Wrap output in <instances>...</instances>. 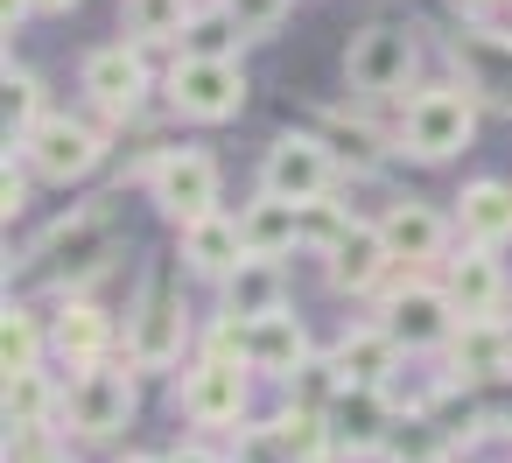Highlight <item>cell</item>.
<instances>
[{
    "label": "cell",
    "mask_w": 512,
    "mask_h": 463,
    "mask_svg": "<svg viewBox=\"0 0 512 463\" xmlns=\"http://www.w3.org/2000/svg\"><path fill=\"white\" fill-rule=\"evenodd\" d=\"M197 8L204 0H120V22H127L134 43H183Z\"/></svg>",
    "instance_id": "obj_30"
},
{
    "label": "cell",
    "mask_w": 512,
    "mask_h": 463,
    "mask_svg": "<svg viewBox=\"0 0 512 463\" xmlns=\"http://www.w3.org/2000/svg\"><path fill=\"white\" fill-rule=\"evenodd\" d=\"M400 337L379 323V316H365V323H351L344 337H337V365H344V379L351 386H386L393 372H400Z\"/></svg>",
    "instance_id": "obj_24"
},
{
    "label": "cell",
    "mask_w": 512,
    "mask_h": 463,
    "mask_svg": "<svg viewBox=\"0 0 512 463\" xmlns=\"http://www.w3.org/2000/svg\"><path fill=\"white\" fill-rule=\"evenodd\" d=\"M78 0H36V15H71Z\"/></svg>",
    "instance_id": "obj_37"
},
{
    "label": "cell",
    "mask_w": 512,
    "mask_h": 463,
    "mask_svg": "<svg viewBox=\"0 0 512 463\" xmlns=\"http://www.w3.org/2000/svg\"><path fill=\"white\" fill-rule=\"evenodd\" d=\"M505 316H512V309H505Z\"/></svg>",
    "instance_id": "obj_42"
},
{
    "label": "cell",
    "mask_w": 512,
    "mask_h": 463,
    "mask_svg": "<svg viewBox=\"0 0 512 463\" xmlns=\"http://www.w3.org/2000/svg\"><path fill=\"white\" fill-rule=\"evenodd\" d=\"M176 407L190 428L218 435V428H246V407H253V365L246 358H218V351H197L176 379Z\"/></svg>",
    "instance_id": "obj_6"
},
{
    "label": "cell",
    "mask_w": 512,
    "mask_h": 463,
    "mask_svg": "<svg viewBox=\"0 0 512 463\" xmlns=\"http://www.w3.org/2000/svg\"><path fill=\"white\" fill-rule=\"evenodd\" d=\"M0 365H8V372L50 365V323L29 302H8V316H0Z\"/></svg>",
    "instance_id": "obj_29"
},
{
    "label": "cell",
    "mask_w": 512,
    "mask_h": 463,
    "mask_svg": "<svg viewBox=\"0 0 512 463\" xmlns=\"http://www.w3.org/2000/svg\"><path fill=\"white\" fill-rule=\"evenodd\" d=\"M505 36H512V22H505Z\"/></svg>",
    "instance_id": "obj_41"
},
{
    "label": "cell",
    "mask_w": 512,
    "mask_h": 463,
    "mask_svg": "<svg viewBox=\"0 0 512 463\" xmlns=\"http://www.w3.org/2000/svg\"><path fill=\"white\" fill-rule=\"evenodd\" d=\"M113 253H120V211L106 197H92V204L64 211L57 225H43L15 274L22 281H50L57 295H71V288H92L113 267Z\"/></svg>",
    "instance_id": "obj_1"
},
{
    "label": "cell",
    "mask_w": 512,
    "mask_h": 463,
    "mask_svg": "<svg viewBox=\"0 0 512 463\" xmlns=\"http://www.w3.org/2000/svg\"><path fill=\"white\" fill-rule=\"evenodd\" d=\"M477 92L463 78H435V85H414L400 99V120H393V148L407 162H456L470 141H477Z\"/></svg>",
    "instance_id": "obj_2"
},
{
    "label": "cell",
    "mask_w": 512,
    "mask_h": 463,
    "mask_svg": "<svg viewBox=\"0 0 512 463\" xmlns=\"http://www.w3.org/2000/svg\"><path fill=\"white\" fill-rule=\"evenodd\" d=\"M169 463H225V456H211V449H204V442H190V449H176V456H169Z\"/></svg>",
    "instance_id": "obj_36"
},
{
    "label": "cell",
    "mask_w": 512,
    "mask_h": 463,
    "mask_svg": "<svg viewBox=\"0 0 512 463\" xmlns=\"http://www.w3.org/2000/svg\"><path fill=\"white\" fill-rule=\"evenodd\" d=\"M344 183V169H337V155H330V141L316 134V127H288V134H274L267 141V155H260V190H274V197H295V204H316V197H330Z\"/></svg>",
    "instance_id": "obj_11"
},
{
    "label": "cell",
    "mask_w": 512,
    "mask_h": 463,
    "mask_svg": "<svg viewBox=\"0 0 512 463\" xmlns=\"http://www.w3.org/2000/svg\"><path fill=\"white\" fill-rule=\"evenodd\" d=\"M316 134L330 141V155H337V169H344V176H379V169H386V155H400V148H393V134H379V127H365V120H344V113H330Z\"/></svg>",
    "instance_id": "obj_26"
},
{
    "label": "cell",
    "mask_w": 512,
    "mask_h": 463,
    "mask_svg": "<svg viewBox=\"0 0 512 463\" xmlns=\"http://www.w3.org/2000/svg\"><path fill=\"white\" fill-rule=\"evenodd\" d=\"M218 8L246 29V36H274L281 22H288V8H295V0H218Z\"/></svg>",
    "instance_id": "obj_33"
},
{
    "label": "cell",
    "mask_w": 512,
    "mask_h": 463,
    "mask_svg": "<svg viewBox=\"0 0 512 463\" xmlns=\"http://www.w3.org/2000/svg\"><path fill=\"white\" fill-rule=\"evenodd\" d=\"M323 421H330L337 456H379L386 435H393V421H400V400H393L386 386H351V379H344V393L330 400Z\"/></svg>",
    "instance_id": "obj_14"
},
{
    "label": "cell",
    "mask_w": 512,
    "mask_h": 463,
    "mask_svg": "<svg viewBox=\"0 0 512 463\" xmlns=\"http://www.w3.org/2000/svg\"><path fill=\"white\" fill-rule=\"evenodd\" d=\"M113 344H120V330H113V316H106L85 288L57 295V309H50V358H64V365L78 372V365L106 358Z\"/></svg>",
    "instance_id": "obj_18"
},
{
    "label": "cell",
    "mask_w": 512,
    "mask_h": 463,
    "mask_svg": "<svg viewBox=\"0 0 512 463\" xmlns=\"http://www.w3.org/2000/svg\"><path fill=\"white\" fill-rule=\"evenodd\" d=\"M442 288H449L456 316H505L512 309V281L498 267V246H477V239H463V253L442 260Z\"/></svg>",
    "instance_id": "obj_15"
},
{
    "label": "cell",
    "mask_w": 512,
    "mask_h": 463,
    "mask_svg": "<svg viewBox=\"0 0 512 463\" xmlns=\"http://www.w3.org/2000/svg\"><path fill=\"white\" fill-rule=\"evenodd\" d=\"M316 260H323V281H330L337 295H379V288H386V274L400 267V260H393V246H386V232H379V218H372V225H365V218H351V225L316 253Z\"/></svg>",
    "instance_id": "obj_13"
},
{
    "label": "cell",
    "mask_w": 512,
    "mask_h": 463,
    "mask_svg": "<svg viewBox=\"0 0 512 463\" xmlns=\"http://www.w3.org/2000/svg\"><path fill=\"white\" fill-rule=\"evenodd\" d=\"M253 36L218 8V0H204V8L190 15V29H183V43H176V57H239Z\"/></svg>",
    "instance_id": "obj_32"
},
{
    "label": "cell",
    "mask_w": 512,
    "mask_h": 463,
    "mask_svg": "<svg viewBox=\"0 0 512 463\" xmlns=\"http://www.w3.org/2000/svg\"><path fill=\"white\" fill-rule=\"evenodd\" d=\"M302 211H309V204H295V197H274V190L246 197V204H239L246 253H267V260H288V253H302Z\"/></svg>",
    "instance_id": "obj_21"
},
{
    "label": "cell",
    "mask_w": 512,
    "mask_h": 463,
    "mask_svg": "<svg viewBox=\"0 0 512 463\" xmlns=\"http://www.w3.org/2000/svg\"><path fill=\"white\" fill-rule=\"evenodd\" d=\"M43 78L29 71V64H8L0 71V134H8V148H22L36 127H43Z\"/></svg>",
    "instance_id": "obj_28"
},
{
    "label": "cell",
    "mask_w": 512,
    "mask_h": 463,
    "mask_svg": "<svg viewBox=\"0 0 512 463\" xmlns=\"http://www.w3.org/2000/svg\"><path fill=\"white\" fill-rule=\"evenodd\" d=\"M29 15H36V0H0V29H8V36H15Z\"/></svg>",
    "instance_id": "obj_35"
},
{
    "label": "cell",
    "mask_w": 512,
    "mask_h": 463,
    "mask_svg": "<svg viewBox=\"0 0 512 463\" xmlns=\"http://www.w3.org/2000/svg\"><path fill=\"white\" fill-rule=\"evenodd\" d=\"M120 463H169V456H120Z\"/></svg>",
    "instance_id": "obj_38"
},
{
    "label": "cell",
    "mask_w": 512,
    "mask_h": 463,
    "mask_svg": "<svg viewBox=\"0 0 512 463\" xmlns=\"http://www.w3.org/2000/svg\"><path fill=\"white\" fill-rule=\"evenodd\" d=\"M218 309H225V316H267V309H288V267L267 260V253H246V260L218 281Z\"/></svg>",
    "instance_id": "obj_23"
},
{
    "label": "cell",
    "mask_w": 512,
    "mask_h": 463,
    "mask_svg": "<svg viewBox=\"0 0 512 463\" xmlns=\"http://www.w3.org/2000/svg\"><path fill=\"white\" fill-rule=\"evenodd\" d=\"M190 344H197V323H190L183 295L169 288V267H155V274H148V288H141V302L127 309L120 351H127V365H134V372H176Z\"/></svg>",
    "instance_id": "obj_3"
},
{
    "label": "cell",
    "mask_w": 512,
    "mask_h": 463,
    "mask_svg": "<svg viewBox=\"0 0 512 463\" xmlns=\"http://www.w3.org/2000/svg\"><path fill=\"white\" fill-rule=\"evenodd\" d=\"M379 232H386V246H393L400 267H442V260H449L456 218H442V211L421 204V197H400V204L379 211Z\"/></svg>",
    "instance_id": "obj_17"
},
{
    "label": "cell",
    "mask_w": 512,
    "mask_h": 463,
    "mask_svg": "<svg viewBox=\"0 0 512 463\" xmlns=\"http://www.w3.org/2000/svg\"><path fill=\"white\" fill-rule=\"evenodd\" d=\"M449 218H456L463 239H477V246H505V239H512V183H505V176H477V183H463Z\"/></svg>",
    "instance_id": "obj_25"
},
{
    "label": "cell",
    "mask_w": 512,
    "mask_h": 463,
    "mask_svg": "<svg viewBox=\"0 0 512 463\" xmlns=\"http://www.w3.org/2000/svg\"><path fill=\"white\" fill-rule=\"evenodd\" d=\"M8 428H64V386H50V365L8 372Z\"/></svg>",
    "instance_id": "obj_27"
},
{
    "label": "cell",
    "mask_w": 512,
    "mask_h": 463,
    "mask_svg": "<svg viewBox=\"0 0 512 463\" xmlns=\"http://www.w3.org/2000/svg\"><path fill=\"white\" fill-rule=\"evenodd\" d=\"M106 127L99 120H78V113H43V127L15 148L29 169H36V183H85L99 162H106Z\"/></svg>",
    "instance_id": "obj_10"
},
{
    "label": "cell",
    "mask_w": 512,
    "mask_h": 463,
    "mask_svg": "<svg viewBox=\"0 0 512 463\" xmlns=\"http://www.w3.org/2000/svg\"><path fill=\"white\" fill-rule=\"evenodd\" d=\"M281 386H288V407H302V414H330V400L344 393V365H337V351H309Z\"/></svg>",
    "instance_id": "obj_31"
},
{
    "label": "cell",
    "mask_w": 512,
    "mask_h": 463,
    "mask_svg": "<svg viewBox=\"0 0 512 463\" xmlns=\"http://www.w3.org/2000/svg\"><path fill=\"white\" fill-rule=\"evenodd\" d=\"M393 337H400V351L407 358H428V351H449V337H456V302H449V288L442 281H421V267H407V281H393V288H379V309H372Z\"/></svg>",
    "instance_id": "obj_8"
},
{
    "label": "cell",
    "mask_w": 512,
    "mask_h": 463,
    "mask_svg": "<svg viewBox=\"0 0 512 463\" xmlns=\"http://www.w3.org/2000/svg\"><path fill=\"white\" fill-rule=\"evenodd\" d=\"M29 183H36V169L15 162V148H8V176H0V211H8V225L29 211Z\"/></svg>",
    "instance_id": "obj_34"
},
{
    "label": "cell",
    "mask_w": 512,
    "mask_h": 463,
    "mask_svg": "<svg viewBox=\"0 0 512 463\" xmlns=\"http://www.w3.org/2000/svg\"><path fill=\"white\" fill-rule=\"evenodd\" d=\"M463 8H498V0H463Z\"/></svg>",
    "instance_id": "obj_39"
},
{
    "label": "cell",
    "mask_w": 512,
    "mask_h": 463,
    "mask_svg": "<svg viewBox=\"0 0 512 463\" xmlns=\"http://www.w3.org/2000/svg\"><path fill=\"white\" fill-rule=\"evenodd\" d=\"M442 365L456 379H498V372H512V316H463L456 337H449V351H442Z\"/></svg>",
    "instance_id": "obj_19"
},
{
    "label": "cell",
    "mask_w": 512,
    "mask_h": 463,
    "mask_svg": "<svg viewBox=\"0 0 512 463\" xmlns=\"http://www.w3.org/2000/svg\"><path fill=\"white\" fill-rule=\"evenodd\" d=\"M78 85H85V106H92L99 120H134V113L148 106V85H155V71H148L141 43L127 36V43H106V50H92V57L78 64Z\"/></svg>",
    "instance_id": "obj_12"
},
{
    "label": "cell",
    "mask_w": 512,
    "mask_h": 463,
    "mask_svg": "<svg viewBox=\"0 0 512 463\" xmlns=\"http://www.w3.org/2000/svg\"><path fill=\"white\" fill-rule=\"evenodd\" d=\"M414 71H421V36L407 22H372L344 50V85L358 99H407Z\"/></svg>",
    "instance_id": "obj_7"
},
{
    "label": "cell",
    "mask_w": 512,
    "mask_h": 463,
    "mask_svg": "<svg viewBox=\"0 0 512 463\" xmlns=\"http://www.w3.org/2000/svg\"><path fill=\"white\" fill-rule=\"evenodd\" d=\"M50 463H78V456H64V449H57V456H50Z\"/></svg>",
    "instance_id": "obj_40"
},
{
    "label": "cell",
    "mask_w": 512,
    "mask_h": 463,
    "mask_svg": "<svg viewBox=\"0 0 512 463\" xmlns=\"http://www.w3.org/2000/svg\"><path fill=\"white\" fill-rule=\"evenodd\" d=\"M134 176H141V190L155 197V211H162L169 225H190V218L225 211V204H218V197H225V169H218L211 148H162V155H148Z\"/></svg>",
    "instance_id": "obj_5"
},
{
    "label": "cell",
    "mask_w": 512,
    "mask_h": 463,
    "mask_svg": "<svg viewBox=\"0 0 512 463\" xmlns=\"http://www.w3.org/2000/svg\"><path fill=\"white\" fill-rule=\"evenodd\" d=\"M309 358V330L295 309H267V316H246V365L267 372V379H288L295 365Z\"/></svg>",
    "instance_id": "obj_22"
},
{
    "label": "cell",
    "mask_w": 512,
    "mask_h": 463,
    "mask_svg": "<svg viewBox=\"0 0 512 463\" xmlns=\"http://www.w3.org/2000/svg\"><path fill=\"white\" fill-rule=\"evenodd\" d=\"M141 414V386H134V365H113V358H92L71 372L64 386V435L78 442H113L127 435Z\"/></svg>",
    "instance_id": "obj_4"
},
{
    "label": "cell",
    "mask_w": 512,
    "mask_h": 463,
    "mask_svg": "<svg viewBox=\"0 0 512 463\" xmlns=\"http://www.w3.org/2000/svg\"><path fill=\"white\" fill-rule=\"evenodd\" d=\"M449 64H456V78L484 106L512 113V36L505 29H456L449 36Z\"/></svg>",
    "instance_id": "obj_16"
},
{
    "label": "cell",
    "mask_w": 512,
    "mask_h": 463,
    "mask_svg": "<svg viewBox=\"0 0 512 463\" xmlns=\"http://www.w3.org/2000/svg\"><path fill=\"white\" fill-rule=\"evenodd\" d=\"M183 274H197V281H225L239 260H246V232H239V218L232 211H211V218H190L183 225Z\"/></svg>",
    "instance_id": "obj_20"
},
{
    "label": "cell",
    "mask_w": 512,
    "mask_h": 463,
    "mask_svg": "<svg viewBox=\"0 0 512 463\" xmlns=\"http://www.w3.org/2000/svg\"><path fill=\"white\" fill-rule=\"evenodd\" d=\"M169 106L197 127H225L246 113V64L239 57H176L169 64Z\"/></svg>",
    "instance_id": "obj_9"
}]
</instances>
